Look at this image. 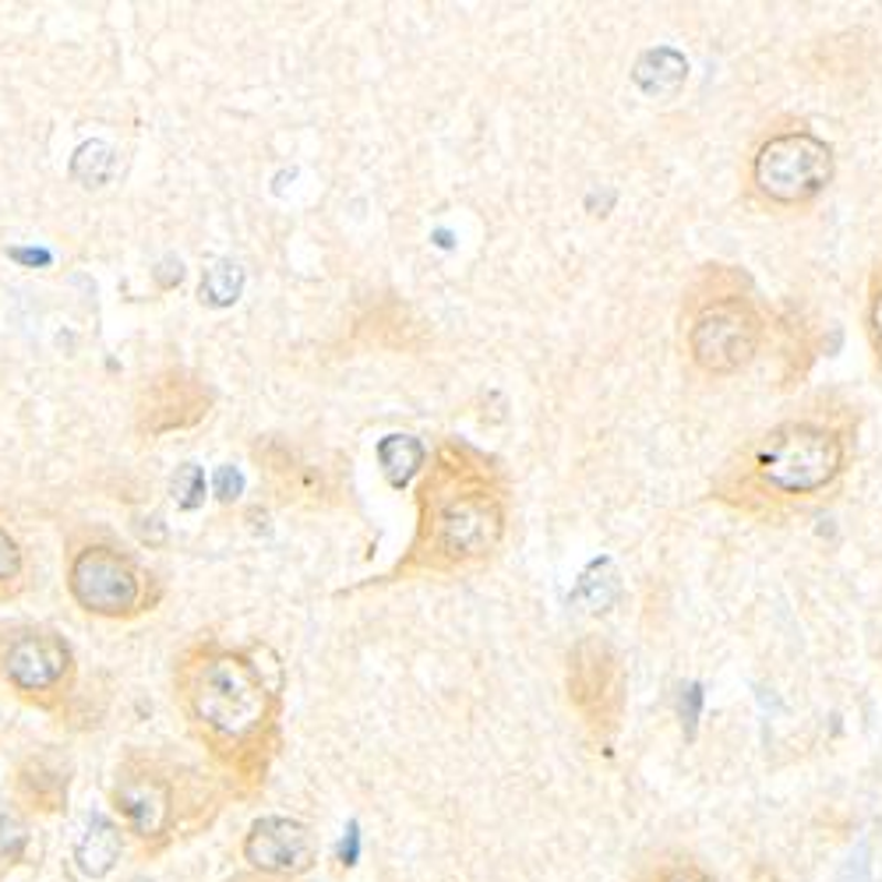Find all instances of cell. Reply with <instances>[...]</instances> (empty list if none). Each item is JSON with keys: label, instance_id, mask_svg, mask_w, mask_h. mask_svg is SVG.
Segmentation results:
<instances>
[{"label": "cell", "instance_id": "6da1fadb", "mask_svg": "<svg viewBox=\"0 0 882 882\" xmlns=\"http://www.w3.org/2000/svg\"><path fill=\"white\" fill-rule=\"evenodd\" d=\"M509 477L463 438H442L427 453L417 483V523L389 580H463L488 568L509 533Z\"/></svg>", "mask_w": 882, "mask_h": 882}, {"label": "cell", "instance_id": "7a4b0ae2", "mask_svg": "<svg viewBox=\"0 0 882 882\" xmlns=\"http://www.w3.org/2000/svg\"><path fill=\"white\" fill-rule=\"evenodd\" d=\"M858 413L822 395L766 427L727 459L713 498L752 519H777L830 498L854 456Z\"/></svg>", "mask_w": 882, "mask_h": 882}, {"label": "cell", "instance_id": "3957f363", "mask_svg": "<svg viewBox=\"0 0 882 882\" xmlns=\"http://www.w3.org/2000/svg\"><path fill=\"white\" fill-rule=\"evenodd\" d=\"M173 692L215 759L241 773L262 766L276 734L279 689L258 650L198 639L173 660Z\"/></svg>", "mask_w": 882, "mask_h": 882}, {"label": "cell", "instance_id": "277c9868", "mask_svg": "<svg viewBox=\"0 0 882 882\" xmlns=\"http://www.w3.org/2000/svg\"><path fill=\"white\" fill-rule=\"evenodd\" d=\"M766 343V315L748 276L731 265H706L681 300V350L706 378L742 374Z\"/></svg>", "mask_w": 882, "mask_h": 882}, {"label": "cell", "instance_id": "5b68a950", "mask_svg": "<svg viewBox=\"0 0 882 882\" xmlns=\"http://www.w3.org/2000/svg\"><path fill=\"white\" fill-rule=\"evenodd\" d=\"M64 589L82 615L99 621H138L163 604V583L156 572L114 536L78 533L67 540Z\"/></svg>", "mask_w": 882, "mask_h": 882}, {"label": "cell", "instance_id": "8992f818", "mask_svg": "<svg viewBox=\"0 0 882 882\" xmlns=\"http://www.w3.org/2000/svg\"><path fill=\"white\" fill-rule=\"evenodd\" d=\"M837 173V156L826 138L805 124L769 128L748 156V194L763 209L801 212L826 194Z\"/></svg>", "mask_w": 882, "mask_h": 882}, {"label": "cell", "instance_id": "52a82bcc", "mask_svg": "<svg viewBox=\"0 0 882 882\" xmlns=\"http://www.w3.org/2000/svg\"><path fill=\"white\" fill-rule=\"evenodd\" d=\"M0 681L35 710H61L78 686V657L50 625L0 628Z\"/></svg>", "mask_w": 882, "mask_h": 882}, {"label": "cell", "instance_id": "ba28073f", "mask_svg": "<svg viewBox=\"0 0 882 882\" xmlns=\"http://www.w3.org/2000/svg\"><path fill=\"white\" fill-rule=\"evenodd\" d=\"M568 699L583 713L593 734H615L625 713V668L615 646L586 636L568 653Z\"/></svg>", "mask_w": 882, "mask_h": 882}, {"label": "cell", "instance_id": "9c48e42d", "mask_svg": "<svg viewBox=\"0 0 882 882\" xmlns=\"http://www.w3.org/2000/svg\"><path fill=\"white\" fill-rule=\"evenodd\" d=\"M212 410L209 385L188 368H163L146 378L135 400V427L138 435L167 438L173 431L198 427Z\"/></svg>", "mask_w": 882, "mask_h": 882}, {"label": "cell", "instance_id": "30bf717a", "mask_svg": "<svg viewBox=\"0 0 882 882\" xmlns=\"http://www.w3.org/2000/svg\"><path fill=\"white\" fill-rule=\"evenodd\" d=\"M114 805L141 840L163 837L177 816L173 784L167 777V769L146 759V755H131L128 763L117 766Z\"/></svg>", "mask_w": 882, "mask_h": 882}, {"label": "cell", "instance_id": "8fae6325", "mask_svg": "<svg viewBox=\"0 0 882 882\" xmlns=\"http://www.w3.org/2000/svg\"><path fill=\"white\" fill-rule=\"evenodd\" d=\"M244 858L268 875H300L315 865L318 843L304 822L286 816H265L251 826L244 840Z\"/></svg>", "mask_w": 882, "mask_h": 882}, {"label": "cell", "instance_id": "7c38bea8", "mask_svg": "<svg viewBox=\"0 0 882 882\" xmlns=\"http://www.w3.org/2000/svg\"><path fill=\"white\" fill-rule=\"evenodd\" d=\"M689 78V61L671 46H653L646 50L633 67V82L642 96L650 99H674L681 85Z\"/></svg>", "mask_w": 882, "mask_h": 882}, {"label": "cell", "instance_id": "4fadbf2b", "mask_svg": "<svg viewBox=\"0 0 882 882\" xmlns=\"http://www.w3.org/2000/svg\"><path fill=\"white\" fill-rule=\"evenodd\" d=\"M67 784H71V769L61 755L40 752L29 755L18 769V790L40 808H57L67 798Z\"/></svg>", "mask_w": 882, "mask_h": 882}, {"label": "cell", "instance_id": "5bb4252c", "mask_svg": "<svg viewBox=\"0 0 882 882\" xmlns=\"http://www.w3.org/2000/svg\"><path fill=\"white\" fill-rule=\"evenodd\" d=\"M117 858H120V830L110 822V819H103V816H93L85 826V833L78 840V848H75V861H78V869L85 875H106L114 865H117Z\"/></svg>", "mask_w": 882, "mask_h": 882}, {"label": "cell", "instance_id": "9a60e30c", "mask_svg": "<svg viewBox=\"0 0 882 882\" xmlns=\"http://www.w3.org/2000/svg\"><path fill=\"white\" fill-rule=\"evenodd\" d=\"M427 453L431 448L413 435H389L382 445H378V459H382V470H385L392 488H406L413 477L424 474Z\"/></svg>", "mask_w": 882, "mask_h": 882}, {"label": "cell", "instance_id": "2e32d148", "mask_svg": "<svg viewBox=\"0 0 882 882\" xmlns=\"http://www.w3.org/2000/svg\"><path fill=\"white\" fill-rule=\"evenodd\" d=\"M29 575H32V565H29V551L22 544V536H18L8 519L0 516V604L22 597L32 583Z\"/></svg>", "mask_w": 882, "mask_h": 882}, {"label": "cell", "instance_id": "e0dca14e", "mask_svg": "<svg viewBox=\"0 0 882 882\" xmlns=\"http://www.w3.org/2000/svg\"><path fill=\"white\" fill-rule=\"evenodd\" d=\"M117 173V152L106 146V141H85L78 152L71 156V177L78 180L82 188H106Z\"/></svg>", "mask_w": 882, "mask_h": 882}, {"label": "cell", "instance_id": "ac0fdd59", "mask_svg": "<svg viewBox=\"0 0 882 882\" xmlns=\"http://www.w3.org/2000/svg\"><path fill=\"white\" fill-rule=\"evenodd\" d=\"M170 498L177 509L194 512L205 506V474L198 463H180L177 474L170 477Z\"/></svg>", "mask_w": 882, "mask_h": 882}, {"label": "cell", "instance_id": "d6986e66", "mask_svg": "<svg viewBox=\"0 0 882 882\" xmlns=\"http://www.w3.org/2000/svg\"><path fill=\"white\" fill-rule=\"evenodd\" d=\"M241 283H244V273L233 262H220L205 268L202 276V300L215 304V308H223V304H233L241 294Z\"/></svg>", "mask_w": 882, "mask_h": 882}, {"label": "cell", "instance_id": "ffe728a7", "mask_svg": "<svg viewBox=\"0 0 882 882\" xmlns=\"http://www.w3.org/2000/svg\"><path fill=\"white\" fill-rule=\"evenodd\" d=\"M865 336L869 350L875 357V368H882V262L869 276V297H865Z\"/></svg>", "mask_w": 882, "mask_h": 882}, {"label": "cell", "instance_id": "44dd1931", "mask_svg": "<svg viewBox=\"0 0 882 882\" xmlns=\"http://www.w3.org/2000/svg\"><path fill=\"white\" fill-rule=\"evenodd\" d=\"M646 882H713V875L689 858H671V861H660Z\"/></svg>", "mask_w": 882, "mask_h": 882}, {"label": "cell", "instance_id": "7402d4cb", "mask_svg": "<svg viewBox=\"0 0 882 882\" xmlns=\"http://www.w3.org/2000/svg\"><path fill=\"white\" fill-rule=\"evenodd\" d=\"M22 848H25V826L14 816H0V865H11L22 854Z\"/></svg>", "mask_w": 882, "mask_h": 882}, {"label": "cell", "instance_id": "603a6c76", "mask_svg": "<svg viewBox=\"0 0 882 882\" xmlns=\"http://www.w3.org/2000/svg\"><path fill=\"white\" fill-rule=\"evenodd\" d=\"M699 706H703V692H699V686L681 689V720H686V724H689V737L695 734Z\"/></svg>", "mask_w": 882, "mask_h": 882}, {"label": "cell", "instance_id": "cb8c5ba5", "mask_svg": "<svg viewBox=\"0 0 882 882\" xmlns=\"http://www.w3.org/2000/svg\"><path fill=\"white\" fill-rule=\"evenodd\" d=\"M339 861H343V865H357V861H360V830H357V822H350L343 840H339Z\"/></svg>", "mask_w": 882, "mask_h": 882}, {"label": "cell", "instance_id": "d4e9b609", "mask_svg": "<svg viewBox=\"0 0 882 882\" xmlns=\"http://www.w3.org/2000/svg\"><path fill=\"white\" fill-rule=\"evenodd\" d=\"M237 491H241V477L230 474V466H223V470H220V498L233 501V498H237Z\"/></svg>", "mask_w": 882, "mask_h": 882}]
</instances>
